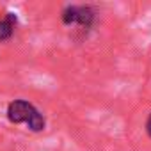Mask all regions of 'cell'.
I'll return each instance as SVG.
<instances>
[{"instance_id": "1", "label": "cell", "mask_w": 151, "mask_h": 151, "mask_svg": "<svg viewBox=\"0 0 151 151\" xmlns=\"http://www.w3.org/2000/svg\"><path fill=\"white\" fill-rule=\"evenodd\" d=\"M7 119L13 124L25 123L32 132H41L46 126L45 116L27 100H14L7 105Z\"/></svg>"}, {"instance_id": "2", "label": "cell", "mask_w": 151, "mask_h": 151, "mask_svg": "<svg viewBox=\"0 0 151 151\" xmlns=\"http://www.w3.org/2000/svg\"><path fill=\"white\" fill-rule=\"evenodd\" d=\"M94 22V11L89 6H69L62 11V23L71 27L77 25L80 32H87Z\"/></svg>"}, {"instance_id": "3", "label": "cell", "mask_w": 151, "mask_h": 151, "mask_svg": "<svg viewBox=\"0 0 151 151\" xmlns=\"http://www.w3.org/2000/svg\"><path fill=\"white\" fill-rule=\"evenodd\" d=\"M16 22H18V18L13 13H7L4 16V20H0V43L11 39V36L14 34V29H16Z\"/></svg>"}, {"instance_id": "4", "label": "cell", "mask_w": 151, "mask_h": 151, "mask_svg": "<svg viewBox=\"0 0 151 151\" xmlns=\"http://www.w3.org/2000/svg\"><path fill=\"white\" fill-rule=\"evenodd\" d=\"M146 132H147V135L151 137V114H149V117H147V121H146Z\"/></svg>"}]
</instances>
